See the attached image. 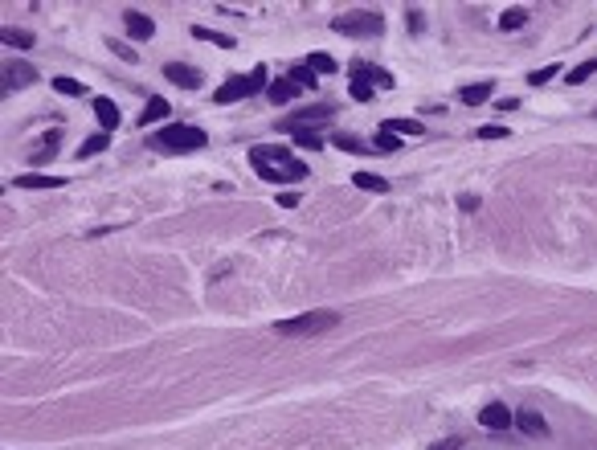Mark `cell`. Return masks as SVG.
Listing matches in <instances>:
<instances>
[{
    "mask_svg": "<svg viewBox=\"0 0 597 450\" xmlns=\"http://www.w3.org/2000/svg\"><path fill=\"white\" fill-rule=\"evenodd\" d=\"M291 139H295L299 147H307V152H320L323 147V135H315V132H295Z\"/></svg>",
    "mask_w": 597,
    "mask_h": 450,
    "instance_id": "f546056e",
    "label": "cell"
},
{
    "mask_svg": "<svg viewBox=\"0 0 597 450\" xmlns=\"http://www.w3.org/2000/svg\"><path fill=\"white\" fill-rule=\"evenodd\" d=\"M340 323L336 312H307V315H295V319H278L275 332L278 336H320V332H331Z\"/></svg>",
    "mask_w": 597,
    "mask_h": 450,
    "instance_id": "8992f818",
    "label": "cell"
},
{
    "mask_svg": "<svg viewBox=\"0 0 597 450\" xmlns=\"http://www.w3.org/2000/svg\"><path fill=\"white\" fill-rule=\"evenodd\" d=\"M380 132H389V135H397V139H401V135H421V132H425V123H417V119H385V123H380Z\"/></svg>",
    "mask_w": 597,
    "mask_h": 450,
    "instance_id": "ac0fdd59",
    "label": "cell"
},
{
    "mask_svg": "<svg viewBox=\"0 0 597 450\" xmlns=\"http://www.w3.org/2000/svg\"><path fill=\"white\" fill-rule=\"evenodd\" d=\"M164 78L176 82L181 90H201V82H205L201 70H196V66H184V62H168V66H164Z\"/></svg>",
    "mask_w": 597,
    "mask_h": 450,
    "instance_id": "9c48e42d",
    "label": "cell"
},
{
    "mask_svg": "<svg viewBox=\"0 0 597 450\" xmlns=\"http://www.w3.org/2000/svg\"><path fill=\"white\" fill-rule=\"evenodd\" d=\"M151 147H160V152H201L205 143H209V135L201 132V127H192V123H168V127H160V132L147 139Z\"/></svg>",
    "mask_w": 597,
    "mask_h": 450,
    "instance_id": "7a4b0ae2",
    "label": "cell"
},
{
    "mask_svg": "<svg viewBox=\"0 0 597 450\" xmlns=\"http://www.w3.org/2000/svg\"><path fill=\"white\" fill-rule=\"evenodd\" d=\"M479 422H483L487 430H507V426H515V413H511L504 402H491V405L479 409Z\"/></svg>",
    "mask_w": 597,
    "mask_h": 450,
    "instance_id": "8fae6325",
    "label": "cell"
},
{
    "mask_svg": "<svg viewBox=\"0 0 597 450\" xmlns=\"http://www.w3.org/2000/svg\"><path fill=\"white\" fill-rule=\"evenodd\" d=\"M250 164L266 184H299V180H307V160L291 156V147H282V143L250 147Z\"/></svg>",
    "mask_w": 597,
    "mask_h": 450,
    "instance_id": "6da1fadb",
    "label": "cell"
},
{
    "mask_svg": "<svg viewBox=\"0 0 597 450\" xmlns=\"http://www.w3.org/2000/svg\"><path fill=\"white\" fill-rule=\"evenodd\" d=\"M303 66H307V70H311L315 78H320V74H336V70H340V62H336L331 53H323V49L307 53V62H303Z\"/></svg>",
    "mask_w": 597,
    "mask_h": 450,
    "instance_id": "e0dca14e",
    "label": "cell"
},
{
    "mask_svg": "<svg viewBox=\"0 0 597 450\" xmlns=\"http://www.w3.org/2000/svg\"><path fill=\"white\" fill-rule=\"evenodd\" d=\"M94 119H98V127L111 135L115 127H119V107L111 102V98H94Z\"/></svg>",
    "mask_w": 597,
    "mask_h": 450,
    "instance_id": "5bb4252c",
    "label": "cell"
},
{
    "mask_svg": "<svg viewBox=\"0 0 597 450\" xmlns=\"http://www.w3.org/2000/svg\"><path fill=\"white\" fill-rule=\"evenodd\" d=\"M286 78H291V82H295L299 90H315V74H311L307 66H295V70H291Z\"/></svg>",
    "mask_w": 597,
    "mask_h": 450,
    "instance_id": "83f0119b",
    "label": "cell"
},
{
    "mask_svg": "<svg viewBox=\"0 0 597 450\" xmlns=\"http://www.w3.org/2000/svg\"><path fill=\"white\" fill-rule=\"evenodd\" d=\"M0 37H4L8 49H29V45H33V33H29V29H4Z\"/></svg>",
    "mask_w": 597,
    "mask_h": 450,
    "instance_id": "d4e9b609",
    "label": "cell"
},
{
    "mask_svg": "<svg viewBox=\"0 0 597 450\" xmlns=\"http://www.w3.org/2000/svg\"><path fill=\"white\" fill-rule=\"evenodd\" d=\"M192 37H196V42H213V45H221V49H233V45H237L230 33H213L209 25H192Z\"/></svg>",
    "mask_w": 597,
    "mask_h": 450,
    "instance_id": "44dd1931",
    "label": "cell"
},
{
    "mask_svg": "<svg viewBox=\"0 0 597 450\" xmlns=\"http://www.w3.org/2000/svg\"><path fill=\"white\" fill-rule=\"evenodd\" d=\"M336 115V102H315V107H303V111H291L278 127L286 135H295V132H315V123L320 119H331Z\"/></svg>",
    "mask_w": 597,
    "mask_h": 450,
    "instance_id": "52a82bcc",
    "label": "cell"
},
{
    "mask_svg": "<svg viewBox=\"0 0 597 450\" xmlns=\"http://www.w3.org/2000/svg\"><path fill=\"white\" fill-rule=\"evenodd\" d=\"M123 25H127V37H131V42H147V37L156 33V21H151L147 12H139V8H127V12H123Z\"/></svg>",
    "mask_w": 597,
    "mask_h": 450,
    "instance_id": "30bf717a",
    "label": "cell"
},
{
    "mask_svg": "<svg viewBox=\"0 0 597 450\" xmlns=\"http://www.w3.org/2000/svg\"><path fill=\"white\" fill-rule=\"evenodd\" d=\"M479 139H507L504 123H491V127H479Z\"/></svg>",
    "mask_w": 597,
    "mask_h": 450,
    "instance_id": "836d02e7",
    "label": "cell"
},
{
    "mask_svg": "<svg viewBox=\"0 0 597 450\" xmlns=\"http://www.w3.org/2000/svg\"><path fill=\"white\" fill-rule=\"evenodd\" d=\"M372 147H376V152H397V147H401V139H397V135H389V132H376V135H372Z\"/></svg>",
    "mask_w": 597,
    "mask_h": 450,
    "instance_id": "4dcf8cb0",
    "label": "cell"
},
{
    "mask_svg": "<svg viewBox=\"0 0 597 450\" xmlns=\"http://www.w3.org/2000/svg\"><path fill=\"white\" fill-rule=\"evenodd\" d=\"M515 426H520L528 438H549V422H544L536 409H520V413H515Z\"/></svg>",
    "mask_w": 597,
    "mask_h": 450,
    "instance_id": "7c38bea8",
    "label": "cell"
},
{
    "mask_svg": "<svg viewBox=\"0 0 597 450\" xmlns=\"http://www.w3.org/2000/svg\"><path fill=\"white\" fill-rule=\"evenodd\" d=\"M459 209H462V213H475V209H479V197H475V192H462V197H459Z\"/></svg>",
    "mask_w": 597,
    "mask_h": 450,
    "instance_id": "d590c367",
    "label": "cell"
},
{
    "mask_svg": "<svg viewBox=\"0 0 597 450\" xmlns=\"http://www.w3.org/2000/svg\"><path fill=\"white\" fill-rule=\"evenodd\" d=\"M430 450H462V442L459 438H442V442H434Z\"/></svg>",
    "mask_w": 597,
    "mask_h": 450,
    "instance_id": "8d00e7d4",
    "label": "cell"
},
{
    "mask_svg": "<svg viewBox=\"0 0 597 450\" xmlns=\"http://www.w3.org/2000/svg\"><path fill=\"white\" fill-rule=\"evenodd\" d=\"M37 82V70L29 66V62H21V57H12L8 66H4V94H17V90L33 87Z\"/></svg>",
    "mask_w": 597,
    "mask_h": 450,
    "instance_id": "ba28073f",
    "label": "cell"
},
{
    "mask_svg": "<svg viewBox=\"0 0 597 450\" xmlns=\"http://www.w3.org/2000/svg\"><path fill=\"white\" fill-rule=\"evenodd\" d=\"M107 147H111V135H107V132H98V135H91V139H82L78 156H98V152H107Z\"/></svg>",
    "mask_w": 597,
    "mask_h": 450,
    "instance_id": "484cf974",
    "label": "cell"
},
{
    "mask_svg": "<svg viewBox=\"0 0 597 450\" xmlns=\"http://www.w3.org/2000/svg\"><path fill=\"white\" fill-rule=\"evenodd\" d=\"M331 143L340 147V152H352V156H360V152H368L365 143L356 139V135H331Z\"/></svg>",
    "mask_w": 597,
    "mask_h": 450,
    "instance_id": "f1b7e54d",
    "label": "cell"
},
{
    "mask_svg": "<svg viewBox=\"0 0 597 450\" xmlns=\"http://www.w3.org/2000/svg\"><path fill=\"white\" fill-rule=\"evenodd\" d=\"M331 29L344 37H376V33H385V17L376 8H352V12H340L331 21Z\"/></svg>",
    "mask_w": 597,
    "mask_h": 450,
    "instance_id": "277c9868",
    "label": "cell"
},
{
    "mask_svg": "<svg viewBox=\"0 0 597 450\" xmlns=\"http://www.w3.org/2000/svg\"><path fill=\"white\" fill-rule=\"evenodd\" d=\"M270 87V74H266V66H254L250 74H237V78H230L221 90H213V102H241V98H250V94H258V90Z\"/></svg>",
    "mask_w": 597,
    "mask_h": 450,
    "instance_id": "5b68a950",
    "label": "cell"
},
{
    "mask_svg": "<svg viewBox=\"0 0 597 450\" xmlns=\"http://www.w3.org/2000/svg\"><path fill=\"white\" fill-rule=\"evenodd\" d=\"M594 74H597V57H589V62H581V66L569 70V87H581V82H589Z\"/></svg>",
    "mask_w": 597,
    "mask_h": 450,
    "instance_id": "cb8c5ba5",
    "label": "cell"
},
{
    "mask_svg": "<svg viewBox=\"0 0 597 450\" xmlns=\"http://www.w3.org/2000/svg\"><path fill=\"white\" fill-rule=\"evenodd\" d=\"M410 29H414V33L425 29V21H421V12H417V8H410Z\"/></svg>",
    "mask_w": 597,
    "mask_h": 450,
    "instance_id": "74e56055",
    "label": "cell"
},
{
    "mask_svg": "<svg viewBox=\"0 0 597 450\" xmlns=\"http://www.w3.org/2000/svg\"><path fill=\"white\" fill-rule=\"evenodd\" d=\"M299 201H303V192H295V188H291V192H278V205H282V209H295Z\"/></svg>",
    "mask_w": 597,
    "mask_h": 450,
    "instance_id": "e575fe53",
    "label": "cell"
},
{
    "mask_svg": "<svg viewBox=\"0 0 597 450\" xmlns=\"http://www.w3.org/2000/svg\"><path fill=\"white\" fill-rule=\"evenodd\" d=\"M111 53H115V57H123V62H139L136 49H131L127 42H111Z\"/></svg>",
    "mask_w": 597,
    "mask_h": 450,
    "instance_id": "d6a6232c",
    "label": "cell"
},
{
    "mask_svg": "<svg viewBox=\"0 0 597 450\" xmlns=\"http://www.w3.org/2000/svg\"><path fill=\"white\" fill-rule=\"evenodd\" d=\"M12 188H66V177H46V172H25V177H12Z\"/></svg>",
    "mask_w": 597,
    "mask_h": 450,
    "instance_id": "4fadbf2b",
    "label": "cell"
},
{
    "mask_svg": "<svg viewBox=\"0 0 597 450\" xmlns=\"http://www.w3.org/2000/svg\"><path fill=\"white\" fill-rule=\"evenodd\" d=\"M49 87L57 90V94H66V98H82V94H86V87H82L78 78H53Z\"/></svg>",
    "mask_w": 597,
    "mask_h": 450,
    "instance_id": "4316f807",
    "label": "cell"
},
{
    "mask_svg": "<svg viewBox=\"0 0 597 450\" xmlns=\"http://www.w3.org/2000/svg\"><path fill=\"white\" fill-rule=\"evenodd\" d=\"M352 184H356V188H365V192H389V180H385V177H372V172H356V177H352Z\"/></svg>",
    "mask_w": 597,
    "mask_h": 450,
    "instance_id": "603a6c76",
    "label": "cell"
},
{
    "mask_svg": "<svg viewBox=\"0 0 597 450\" xmlns=\"http://www.w3.org/2000/svg\"><path fill=\"white\" fill-rule=\"evenodd\" d=\"M524 25H528V8H520V4H515V8H504V17H499V29H504V33H515V29H524Z\"/></svg>",
    "mask_w": 597,
    "mask_h": 450,
    "instance_id": "ffe728a7",
    "label": "cell"
},
{
    "mask_svg": "<svg viewBox=\"0 0 597 450\" xmlns=\"http://www.w3.org/2000/svg\"><path fill=\"white\" fill-rule=\"evenodd\" d=\"M491 90H495V82H475V87H462L459 98L466 102V107H479V102H487V98H491Z\"/></svg>",
    "mask_w": 597,
    "mask_h": 450,
    "instance_id": "d6986e66",
    "label": "cell"
},
{
    "mask_svg": "<svg viewBox=\"0 0 597 450\" xmlns=\"http://www.w3.org/2000/svg\"><path fill=\"white\" fill-rule=\"evenodd\" d=\"M172 115V107H168V98H160V94H151L147 98V107H143V115H139V123H160V119H168Z\"/></svg>",
    "mask_w": 597,
    "mask_h": 450,
    "instance_id": "2e32d148",
    "label": "cell"
},
{
    "mask_svg": "<svg viewBox=\"0 0 597 450\" xmlns=\"http://www.w3.org/2000/svg\"><path fill=\"white\" fill-rule=\"evenodd\" d=\"M560 74V66H544V70H532L528 74V87H544V82H552Z\"/></svg>",
    "mask_w": 597,
    "mask_h": 450,
    "instance_id": "1f68e13d",
    "label": "cell"
},
{
    "mask_svg": "<svg viewBox=\"0 0 597 450\" xmlns=\"http://www.w3.org/2000/svg\"><path fill=\"white\" fill-rule=\"evenodd\" d=\"M57 139H62V132H49V135H46V143H37L29 160H33V164H46V160H53V152H57Z\"/></svg>",
    "mask_w": 597,
    "mask_h": 450,
    "instance_id": "7402d4cb",
    "label": "cell"
},
{
    "mask_svg": "<svg viewBox=\"0 0 597 450\" xmlns=\"http://www.w3.org/2000/svg\"><path fill=\"white\" fill-rule=\"evenodd\" d=\"M295 94H299V87H295V82H291V78H275V82H270V87H266V98H270V102H275V107H286V102H291V98H295Z\"/></svg>",
    "mask_w": 597,
    "mask_h": 450,
    "instance_id": "9a60e30c",
    "label": "cell"
},
{
    "mask_svg": "<svg viewBox=\"0 0 597 450\" xmlns=\"http://www.w3.org/2000/svg\"><path fill=\"white\" fill-rule=\"evenodd\" d=\"M348 90H352L356 102H372L380 90H393V74H385L380 66L356 62V66H352V82H348Z\"/></svg>",
    "mask_w": 597,
    "mask_h": 450,
    "instance_id": "3957f363",
    "label": "cell"
}]
</instances>
